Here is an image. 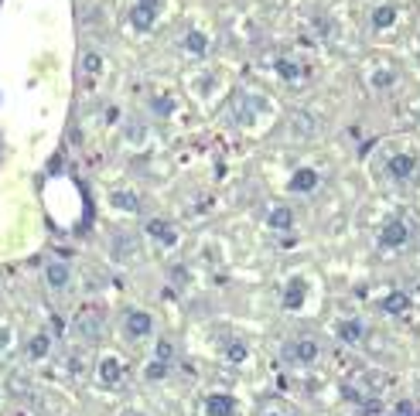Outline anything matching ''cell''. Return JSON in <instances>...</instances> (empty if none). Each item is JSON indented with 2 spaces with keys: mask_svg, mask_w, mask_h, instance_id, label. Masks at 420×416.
I'll list each match as a JSON object with an SVG mask.
<instances>
[{
  "mask_svg": "<svg viewBox=\"0 0 420 416\" xmlns=\"http://www.w3.org/2000/svg\"><path fill=\"white\" fill-rule=\"evenodd\" d=\"M274 69H277V76L287 78V82H294V78L304 76V69H301L297 62H291V59H277V65H274Z\"/></svg>",
  "mask_w": 420,
  "mask_h": 416,
  "instance_id": "cell-18",
  "label": "cell"
},
{
  "mask_svg": "<svg viewBox=\"0 0 420 416\" xmlns=\"http://www.w3.org/2000/svg\"><path fill=\"white\" fill-rule=\"evenodd\" d=\"M171 355H174V348L168 341H157V358H161V362H171Z\"/></svg>",
  "mask_w": 420,
  "mask_h": 416,
  "instance_id": "cell-22",
  "label": "cell"
},
{
  "mask_svg": "<svg viewBox=\"0 0 420 416\" xmlns=\"http://www.w3.org/2000/svg\"><path fill=\"white\" fill-rule=\"evenodd\" d=\"M69 280H72V273H69V266H65V263H48L45 266V283L51 287V290H65V287H69Z\"/></svg>",
  "mask_w": 420,
  "mask_h": 416,
  "instance_id": "cell-9",
  "label": "cell"
},
{
  "mask_svg": "<svg viewBox=\"0 0 420 416\" xmlns=\"http://www.w3.org/2000/svg\"><path fill=\"white\" fill-rule=\"evenodd\" d=\"M246 355H249V348L243 341H229V345H226V358H229V362H246Z\"/></svg>",
  "mask_w": 420,
  "mask_h": 416,
  "instance_id": "cell-20",
  "label": "cell"
},
{
  "mask_svg": "<svg viewBox=\"0 0 420 416\" xmlns=\"http://www.w3.org/2000/svg\"><path fill=\"white\" fill-rule=\"evenodd\" d=\"M318 181H321V174H318L314 168H297L294 174H291L287 188H291L294 195H308V191H314V188H318Z\"/></svg>",
  "mask_w": 420,
  "mask_h": 416,
  "instance_id": "cell-5",
  "label": "cell"
},
{
  "mask_svg": "<svg viewBox=\"0 0 420 416\" xmlns=\"http://www.w3.org/2000/svg\"><path fill=\"white\" fill-rule=\"evenodd\" d=\"M181 48H185L188 55H199V59H202L205 51H209V38H205L202 31H188L185 38H181Z\"/></svg>",
  "mask_w": 420,
  "mask_h": 416,
  "instance_id": "cell-14",
  "label": "cell"
},
{
  "mask_svg": "<svg viewBox=\"0 0 420 416\" xmlns=\"http://www.w3.org/2000/svg\"><path fill=\"white\" fill-rule=\"evenodd\" d=\"M120 379H124V365H120V358H113V355H109V358H103V362H99V382H103V385H116Z\"/></svg>",
  "mask_w": 420,
  "mask_h": 416,
  "instance_id": "cell-11",
  "label": "cell"
},
{
  "mask_svg": "<svg viewBox=\"0 0 420 416\" xmlns=\"http://www.w3.org/2000/svg\"><path fill=\"white\" fill-rule=\"evenodd\" d=\"M168 365H171V362H161V358H157V362H151V365H147V372H144V375H147L151 382H157V379H164V375H168Z\"/></svg>",
  "mask_w": 420,
  "mask_h": 416,
  "instance_id": "cell-21",
  "label": "cell"
},
{
  "mask_svg": "<svg viewBox=\"0 0 420 416\" xmlns=\"http://www.w3.org/2000/svg\"><path fill=\"white\" fill-rule=\"evenodd\" d=\"M266 222H270V229H291V225H294V212L284 208V205H277V208L266 215Z\"/></svg>",
  "mask_w": 420,
  "mask_h": 416,
  "instance_id": "cell-17",
  "label": "cell"
},
{
  "mask_svg": "<svg viewBox=\"0 0 420 416\" xmlns=\"http://www.w3.org/2000/svg\"><path fill=\"white\" fill-rule=\"evenodd\" d=\"M124 331L130 335V338H147V335L154 331V318H151L147 310H126Z\"/></svg>",
  "mask_w": 420,
  "mask_h": 416,
  "instance_id": "cell-3",
  "label": "cell"
},
{
  "mask_svg": "<svg viewBox=\"0 0 420 416\" xmlns=\"http://www.w3.org/2000/svg\"><path fill=\"white\" fill-rule=\"evenodd\" d=\"M266 416H280V413H266Z\"/></svg>",
  "mask_w": 420,
  "mask_h": 416,
  "instance_id": "cell-25",
  "label": "cell"
},
{
  "mask_svg": "<svg viewBox=\"0 0 420 416\" xmlns=\"http://www.w3.org/2000/svg\"><path fill=\"white\" fill-rule=\"evenodd\" d=\"M396 416H417V410H414L410 402H400V406H396Z\"/></svg>",
  "mask_w": 420,
  "mask_h": 416,
  "instance_id": "cell-23",
  "label": "cell"
},
{
  "mask_svg": "<svg viewBox=\"0 0 420 416\" xmlns=\"http://www.w3.org/2000/svg\"><path fill=\"white\" fill-rule=\"evenodd\" d=\"M147 235H154L157 243H164V246H174V243H178L174 225H168L164 218H151V222H147Z\"/></svg>",
  "mask_w": 420,
  "mask_h": 416,
  "instance_id": "cell-10",
  "label": "cell"
},
{
  "mask_svg": "<svg viewBox=\"0 0 420 416\" xmlns=\"http://www.w3.org/2000/svg\"><path fill=\"white\" fill-rule=\"evenodd\" d=\"M362 335H366V324L359 321V318H345V321H339V338H342L345 345L362 341Z\"/></svg>",
  "mask_w": 420,
  "mask_h": 416,
  "instance_id": "cell-12",
  "label": "cell"
},
{
  "mask_svg": "<svg viewBox=\"0 0 420 416\" xmlns=\"http://www.w3.org/2000/svg\"><path fill=\"white\" fill-rule=\"evenodd\" d=\"M383 310L393 314V318H396V314H406V310H410V293H404V290L386 293V297H383Z\"/></svg>",
  "mask_w": 420,
  "mask_h": 416,
  "instance_id": "cell-13",
  "label": "cell"
},
{
  "mask_svg": "<svg viewBox=\"0 0 420 416\" xmlns=\"http://www.w3.org/2000/svg\"><path fill=\"white\" fill-rule=\"evenodd\" d=\"M99 59H96V55H86V69H89V72H99Z\"/></svg>",
  "mask_w": 420,
  "mask_h": 416,
  "instance_id": "cell-24",
  "label": "cell"
},
{
  "mask_svg": "<svg viewBox=\"0 0 420 416\" xmlns=\"http://www.w3.org/2000/svg\"><path fill=\"white\" fill-rule=\"evenodd\" d=\"M304 297H308V283H304L301 277H294L287 287H284V293H280V304H284L287 310H297L301 304H304Z\"/></svg>",
  "mask_w": 420,
  "mask_h": 416,
  "instance_id": "cell-7",
  "label": "cell"
},
{
  "mask_svg": "<svg viewBox=\"0 0 420 416\" xmlns=\"http://www.w3.org/2000/svg\"><path fill=\"white\" fill-rule=\"evenodd\" d=\"M386 171H389V178H393V181H406V178L417 171V157L414 154H393L386 161Z\"/></svg>",
  "mask_w": 420,
  "mask_h": 416,
  "instance_id": "cell-6",
  "label": "cell"
},
{
  "mask_svg": "<svg viewBox=\"0 0 420 416\" xmlns=\"http://www.w3.org/2000/svg\"><path fill=\"white\" fill-rule=\"evenodd\" d=\"M393 21H396V7H376L373 11V28H393Z\"/></svg>",
  "mask_w": 420,
  "mask_h": 416,
  "instance_id": "cell-19",
  "label": "cell"
},
{
  "mask_svg": "<svg viewBox=\"0 0 420 416\" xmlns=\"http://www.w3.org/2000/svg\"><path fill=\"white\" fill-rule=\"evenodd\" d=\"M205 413L209 416H236V400L229 392H212V396H205Z\"/></svg>",
  "mask_w": 420,
  "mask_h": 416,
  "instance_id": "cell-8",
  "label": "cell"
},
{
  "mask_svg": "<svg viewBox=\"0 0 420 416\" xmlns=\"http://www.w3.org/2000/svg\"><path fill=\"white\" fill-rule=\"evenodd\" d=\"M410 243V225L404 218H389L386 225L379 229V246L383 249H400Z\"/></svg>",
  "mask_w": 420,
  "mask_h": 416,
  "instance_id": "cell-1",
  "label": "cell"
},
{
  "mask_svg": "<svg viewBox=\"0 0 420 416\" xmlns=\"http://www.w3.org/2000/svg\"><path fill=\"white\" fill-rule=\"evenodd\" d=\"M157 4H161V0H137V7L130 11V24H134L137 31H151V28H154Z\"/></svg>",
  "mask_w": 420,
  "mask_h": 416,
  "instance_id": "cell-4",
  "label": "cell"
},
{
  "mask_svg": "<svg viewBox=\"0 0 420 416\" xmlns=\"http://www.w3.org/2000/svg\"><path fill=\"white\" fill-rule=\"evenodd\" d=\"M48 352H51V335L38 331V335L28 341V358H45Z\"/></svg>",
  "mask_w": 420,
  "mask_h": 416,
  "instance_id": "cell-16",
  "label": "cell"
},
{
  "mask_svg": "<svg viewBox=\"0 0 420 416\" xmlns=\"http://www.w3.org/2000/svg\"><path fill=\"white\" fill-rule=\"evenodd\" d=\"M284 355H287V358H291L294 365H311V362H318L321 348H318V341L301 338V341H291V345L284 348Z\"/></svg>",
  "mask_w": 420,
  "mask_h": 416,
  "instance_id": "cell-2",
  "label": "cell"
},
{
  "mask_svg": "<svg viewBox=\"0 0 420 416\" xmlns=\"http://www.w3.org/2000/svg\"><path fill=\"white\" fill-rule=\"evenodd\" d=\"M109 205H113V208H120V212H137L140 198L134 195V191H113V195H109Z\"/></svg>",
  "mask_w": 420,
  "mask_h": 416,
  "instance_id": "cell-15",
  "label": "cell"
}]
</instances>
